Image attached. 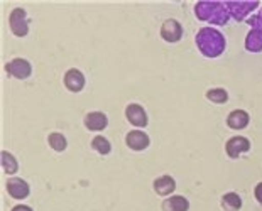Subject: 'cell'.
I'll return each mask as SVG.
<instances>
[{
  "label": "cell",
  "instance_id": "obj_1",
  "mask_svg": "<svg viewBox=\"0 0 262 211\" xmlns=\"http://www.w3.org/2000/svg\"><path fill=\"white\" fill-rule=\"evenodd\" d=\"M196 48L200 53L206 58H219L222 53L225 51L227 41L220 31L213 29V27H203L196 32Z\"/></svg>",
  "mask_w": 262,
  "mask_h": 211
},
{
  "label": "cell",
  "instance_id": "obj_2",
  "mask_svg": "<svg viewBox=\"0 0 262 211\" xmlns=\"http://www.w3.org/2000/svg\"><path fill=\"white\" fill-rule=\"evenodd\" d=\"M194 14H196L198 20L210 22V24L215 26H224L230 19L225 2H196Z\"/></svg>",
  "mask_w": 262,
  "mask_h": 211
},
{
  "label": "cell",
  "instance_id": "obj_3",
  "mask_svg": "<svg viewBox=\"0 0 262 211\" xmlns=\"http://www.w3.org/2000/svg\"><path fill=\"white\" fill-rule=\"evenodd\" d=\"M257 0H249V2H225L228 14L235 20H247L254 10L259 9Z\"/></svg>",
  "mask_w": 262,
  "mask_h": 211
},
{
  "label": "cell",
  "instance_id": "obj_4",
  "mask_svg": "<svg viewBox=\"0 0 262 211\" xmlns=\"http://www.w3.org/2000/svg\"><path fill=\"white\" fill-rule=\"evenodd\" d=\"M9 26L14 36L24 37L29 32V20H27V14L24 9L15 7L9 15Z\"/></svg>",
  "mask_w": 262,
  "mask_h": 211
},
{
  "label": "cell",
  "instance_id": "obj_5",
  "mask_svg": "<svg viewBox=\"0 0 262 211\" xmlns=\"http://www.w3.org/2000/svg\"><path fill=\"white\" fill-rule=\"evenodd\" d=\"M5 71H7V75L17 78V80H27L32 75V66L27 59L15 58L5 64Z\"/></svg>",
  "mask_w": 262,
  "mask_h": 211
},
{
  "label": "cell",
  "instance_id": "obj_6",
  "mask_svg": "<svg viewBox=\"0 0 262 211\" xmlns=\"http://www.w3.org/2000/svg\"><path fill=\"white\" fill-rule=\"evenodd\" d=\"M249 149H250L249 138H247V137H241V135L228 138L227 144H225V152H227V155H228L230 159L241 157L242 154L249 152Z\"/></svg>",
  "mask_w": 262,
  "mask_h": 211
},
{
  "label": "cell",
  "instance_id": "obj_7",
  "mask_svg": "<svg viewBox=\"0 0 262 211\" xmlns=\"http://www.w3.org/2000/svg\"><path fill=\"white\" fill-rule=\"evenodd\" d=\"M150 144V138L146 132L142 130H130L129 134L125 135V146L134 152H141L146 151Z\"/></svg>",
  "mask_w": 262,
  "mask_h": 211
},
{
  "label": "cell",
  "instance_id": "obj_8",
  "mask_svg": "<svg viewBox=\"0 0 262 211\" xmlns=\"http://www.w3.org/2000/svg\"><path fill=\"white\" fill-rule=\"evenodd\" d=\"M161 37L164 39L166 42H178L183 37V27L176 19H168L163 22L161 26Z\"/></svg>",
  "mask_w": 262,
  "mask_h": 211
},
{
  "label": "cell",
  "instance_id": "obj_9",
  "mask_svg": "<svg viewBox=\"0 0 262 211\" xmlns=\"http://www.w3.org/2000/svg\"><path fill=\"white\" fill-rule=\"evenodd\" d=\"M64 86L71 93H80L85 88V75L76 68L68 69L64 75Z\"/></svg>",
  "mask_w": 262,
  "mask_h": 211
},
{
  "label": "cell",
  "instance_id": "obj_10",
  "mask_svg": "<svg viewBox=\"0 0 262 211\" xmlns=\"http://www.w3.org/2000/svg\"><path fill=\"white\" fill-rule=\"evenodd\" d=\"M5 187H7V193L10 194V198H14V199H26L31 193L29 184H27L24 179H20V177L9 179Z\"/></svg>",
  "mask_w": 262,
  "mask_h": 211
},
{
  "label": "cell",
  "instance_id": "obj_11",
  "mask_svg": "<svg viewBox=\"0 0 262 211\" xmlns=\"http://www.w3.org/2000/svg\"><path fill=\"white\" fill-rule=\"evenodd\" d=\"M125 116H127V120H129L132 125L139 127V129H142V127L147 125V113H146V110H144L139 103L127 105Z\"/></svg>",
  "mask_w": 262,
  "mask_h": 211
},
{
  "label": "cell",
  "instance_id": "obj_12",
  "mask_svg": "<svg viewBox=\"0 0 262 211\" xmlns=\"http://www.w3.org/2000/svg\"><path fill=\"white\" fill-rule=\"evenodd\" d=\"M83 124L88 130L92 132H100L103 129H107L108 125V119L107 115L102 113V112H90L85 115V119H83Z\"/></svg>",
  "mask_w": 262,
  "mask_h": 211
},
{
  "label": "cell",
  "instance_id": "obj_13",
  "mask_svg": "<svg viewBox=\"0 0 262 211\" xmlns=\"http://www.w3.org/2000/svg\"><path fill=\"white\" fill-rule=\"evenodd\" d=\"M152 187L158 196H169L176 190V181L172 179V176H159L156 177L152 182Z\"/></svg>",
  "mask_w": 262,
  "mask_h": 211
},
{
  "label": "cell",
  "instance_id": "obj_14",
  "mask_svg": "<svg viewBox=\"0 0 262 211\" xmlns=\"http://www.w3.org/2000/svg\"><path fill=\"white\" fill-rule=\"evenodd\" d=\"M250 116L245 110H233L230 115L227 116V125L230 127L232 130H242L249 125Z\"/></svg>",
  "mask_w": 262,
  "mask_h": 211
},
{
  "label": "cell",
  "instance_id": "obj_15",
  "mask_svg": "<svg viewBox=\"0 0 262 211\" xmlns=\"http://www.w3.org/2000/svg\"><path fill=\"white\" fill-rule=\"evenodd\" d=\"M161 208H163V211H188L189 201L183 196H171L168 199H164Z\"/></svg>",
  "mask_w": 262,
  "mask_h": 211
},
{
  "label": "cell",
  "instance_id": "obj_16",
  "mask_svg": "<svg viewBox=\"0 0 262 211\" xmlns=\"http://www.w3.org/2000/svg\"><path fill=\"white\" fill-rule=\"evenodd\" d=\"M245 49L249 53H260L262 51V31L252 29L249 31L247 37H245Z\"/></svg>",
  "mask_w": 262,
  "mask_h": 211
},
{
  "label": "cell",
  "instance_id": "obj_17",
  "mask_svg": "<svg viewBox=\"0 0 262 211\" xmlns=\"http://www.w3.org/2000/svg\"><path fill=\"white\" fill-rule=\"evenodd\" d=\"M0 159H2V169H4L5 174L10 176V174H15L19 171L17 159H15L10 152L2 151V152H0Z\"/></svg>",
  "mask_w": 262,
  "mask_h": 211
},
{
  "label": "cell",
  "instance_id": "obj_18",
  "mask_svg": "<svg viewBox=\"0 0 262 211\" xmlns=\"http://www.w3.org/2000/svg\"><path fill=\"white\" fill-rule=\"evenodd\" d=\"M222 206H224L227 211H238L242 208V199L237 193H227L222 196Z\"/></svg>",
  "mask_w": 262,
  "mask_h": 211
},
{
  "label": "cell",
  "instance_id": "obj_19",
  "mask_svg": "<svg viewBox=\"0 0 262 211\" xmlns=\"http://www.w3.org/2000/svg\"><path fill=\"white\" fill-rule=\"evenodd\" d=\"M48 144H49V147L56 152H63L64 149L68 147V140H66V137L63 134H59V132H53V134H49Z\"/></svg>",
  "mask_w": 262,
  "mask_h": 211
},
{
  "label": "cell",
  "instance_id": "obj_20",
  "mask_svg": "<svg viewBox=\"0 0 262 211\" xmlns=\"http://www.w3.org/2000/svg\"><path fill=\"white\" fill-rule=\"evenodd\" d=\"M92 149L97 151L98 154L107 155V154H110V151H112V144H110L108 138H105L103 135H97L92 140Z\"/></svg>",
  "mask_w": 262,
  "mask_h": 211
},
{
  "label": "cell",
  "instance_id": "obj_21",
  "mask_svg": "<svg viewBox=\"0 0 262 211\" xmlns=\"http://www.w3.org/2000/svg\"><path fill=\"white\" fill-rule=\"evenodd\" d=\"M206 98H208L211 103L224 105L228 102V93L224 88H211V90L206 91Z\"/></svg>",
  "mask_w": 262,
  "mask_h": 211
},
{
  "label": "cell",
  "instance_id": "obj_22",
  "mask_svg": "<svg viewBox=\"0 0 262 211\" xmlns=\"http://www.w3.org/2000/svg\"><path fill=\"white\" fill-rule=\"evenodd\" d=\"M249 26H252V29H259L262 31V7L259 9V12L257 14H254V15H250V17L245 20Z\"/></svg>",
  "mask_w": 262,
  "mask_h": 211
},
{
  "label": "cell",
  "instance_id": "obj_23",
  "mask_svg": "<svg viewBox=\"0 0 262 211\" xmlns=\"http://www.w3.org/2000/svg\"><path fill=\"white\" fill-rule=\"evenodd\" d=\"M254 194H255V199L262 204V182H259V184L254 187Z\"/></svg>",
  "mask_w": 262,
  "mask_h": 211
},
{
  "label": "cell",
  "instance_id": "obj_24",
  "mask_svg": "<svg viewBox=\"0 0 262 211\" xmlns=\"http://www.w3.org/2000/svg\"><path fill=\"white\" fill-rule=\"evenodd\" d=\"M10 211H34L31 206H26V204H15V206Z\"/></svg>",
  "mask_w": 262,
  "mask_h": 211
}]
</instances>
